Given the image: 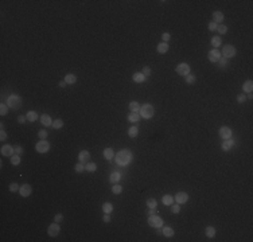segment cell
I'll return each instance as SVG.
<instances>
[{"label":"cell","mask_w":253,"mask_h":242,"mask_svg":"<svg viewBox=\"0 0 253 242\" xmlns=\"http://www.w3.org/2000/svg\"><path fill=\"white\" fill-rule=\"evenodd\" d=\"M133 156H132V152L129 149H121L116 153V163L121 167H126V165L131 164Z\"/></svg>","instance_id":"6da1fadb"},{"label":"cell","mask_w":253,"mask_h":242,"mask_svg":"<svg viewBox=\"0 0 253 242\" xmlns=\"http://www.w3.org/2000/svg\"><path fill=\"white\" fill-rule=\"evenodd\" d=\"M143 119H152L154 117V106L151 104H144L140 106V112H139Z\"/></svg>","instance_id":"7a4b0ae2"},{"label":"cell","mask_w":253,"mask_h":242,"mask_svg":"<svg viewBox=\"0 0 253 242\" xmlns=\"http://www.w3.org/2000/svg\"><path fill=\"white\" fill-rule=\"evenodd\" d=\"M6 104H7L8 108H11V109H19L22 106V98L16 94H11L7 98V102H6Z\"/></svg>","instance_id":"3957f363"},{"label":"cell","mask_w":253,"mask_h":242,"mask_svg":"<svg viewBox=\"0 0 253 242\" xmlns=\"http://www.w3.org/2000/svg\"><path fill=\"white\" fill-rule=\"evenodd\" d=\"M236 54H237V50H236L234 46L226 45V46H224V50H222L221 55L224 56V58H226V59H230V58L236 56Z\"/></svg>","instance_id":"277c9868"},{"label":"cell","mask_w":253,"mask_h":242,"mask_svg":"<svg viewBox=\"0 0 253 242\" xmlns=\"http://www.w3.org/2000/svg\"><path fill=\"white\" fill-rule=\"evenodd\" d=\"M148 225L151 226V227H162L163 226V219L160 217H159L158 214H154V215H148Z\"/></svg>","instance_id":"5b68a950"},{"label":"cell","mask_w":253,"mask_h":242,"mask_svg":"<svg viewBox=\"0 0 253 242\" xmlns=\"http://www.w3.org/2000/svg\"><path fill=\"white\" fill-rule=\"evenodd\" d=\"M35 149H36V152H39V153H46V152H49L50 151L49 141L39 140V143H36V145H35Z\"/></svg>","instance_id":"8992f818"},{"label":"cell","mask_w":253,"mask_h":242,"mask_svg":"<svg viewBox=\"0 0 253 242\" xmlns=\"http://www.w3.org/2000/svg\"><path fill=\"white\" fill-rule=\"evenodd\" d=\"M221 51L218 49H213V50H210L208 53V58H209V61L210 62H213V63H217L218 61H219V58H221Z\"/></svg>","instance_id":"52a82bcc"},{"label":"cell","mask_w":253,"mask_h":242,"mask_svg":"<svg viewBox=\"0 0 253 242\" xmlns=\"http://www.w3.org/2000/svg\"><path fill=\"white\" fill-rule=\"evenodd\" d=\"M218 133H219V136H221L224 140H226V139H232L233 130L230 129L229 126H221V128H219V130H218Z\"/></svg>","instance_id":"ba28073f"},{"label":"cell","mask_w":253,"mask_h":242,"mask_svg":"<svg viewBox=\"0 0 253 242\" xmlns=\"http://www.w3.org/2000/svg\"><path fill=\"white\" fill-rule=\"evenodd\" d=\"M175 70H176V73L179 74V75L186 77L187 74H190V66L187 65V63H179V65L175 67Z\"/></svg>","instance_id":"9c48e42d"},{"label":"cell","mask_w":253,"mask_h":242,"mask_svg":"<svg viewBox=\"0 0 253 242\" xmlns=\"http://www.w3.org/2000/svg\"><path fill=\"white\" fill-rule=\"evenodd\" d=\"M61 229H59V225L57 223V222H54V223H51L47 227V234L50 235V237H57V235L59 234Z\"/></svg>","instance_id":"30bf717a"},{"label":"cell","mask_w":253,"mask_h":242,"mask_svg":"<svg viewBox=\"0 0 253 242\" xmlns=\"http://www.w3.org/2000/svg\"><path fill=\"white\" fill-rule=\"evenodd\" d=\"M19 194H20L23 198H27L32 194V187L30 184H23L20 186V190H19Z\"/></svg>","instance_id":"8fae6325"},{"label":"cell","mask_w":253,"mask_h":242,"mask_svg":"<svg viewBox=\"0 0 253 242\" xmlns=\"http://www.w3.org/2000/svg\"><path fill=\"white\" fill-rule=\"evenodd\" d=\"M0 152H1V155L3 156H12V155H15V148L12 147V145H8V144H6V145H3L1 147V149H0Z\"/></svg>","instance_id":"7c38bea8"},{"label":"cell","mask_w":253,"mask_h":242,"mask_svg":"<svg viewBox=\"0 0 253 242\" xmlns=\"http://www.w3.org/2000/svg\"><path fill=\"white\" fill-rule=\"evenodd\" d=\"M175 200L178 204H183L189 200V195H187L186 192H183V191H179V192L175 195Z\"/></svg>","instance_id":"4fadbf2b"},{"label":"cell","mask_w":253,"mask_h":242,"mask_svg":"<svg viewBox=\"0 0 253 242\" xmlns=\"http://www.w3.org/2000/svg\"><path fill=\"white\" fill-rule=\"evenodd\" d=\"M78 160H80V163H82V164H86V163L90 160V153H89L88 151H81L78 153Z\"/></svg>","instance_id":"5bb4252c"},{"label":"cell","mask_w":253,"mask_h":242,"mask_svg":"<svg viewBox=\"0 0 253 242\" xmlns=\"http://www.w3.org/2000/svg\"><path fill=\"white\" fill-rule=\"evenodd\" d=\"M233 147H234V141H233L232 139H226V140H224V143L221 144V148L225 152H229Z\"/></svg>","instance_id":"9a60e30c"},{"label":"cell","mask_w":253,"mask_h":242,"mask_svg":"<svg viewBox=\"0 0 253 242\" xmlns=\"http://www.w3.org/2000/svg\"><path fill=\"white\" fill-rule=\"evenodd\" d=\"M213 22L217 23V24L224 22V14H222L221 11H214V12H213Z\"/></svg>","instance_id":"2e32d148"},{"label":"cell","mask_w":253,"mask_h":242,"mask_svg":"<svg viewBox=\"0 0 253 242\" xmlns=\"http://www.w3.org/2000/svg\"><path fill=\"white\" fill-rule=\"evenodd\" d=\"M41 123L43 124V125L45 126H51L53 125V120H51V117L49 116V114H42V116H41Z\"/></svg>","instance_id":"e0dca14e"},{"label":"cell","mask_w":253,"mask_h":242,"mask_svg":"<svg viewBox=\"0 0 253 242\" xmlns=\"http://www.w3.org/2000/svg\"><path fill=\"white\" fill-rule=\"evenodd\" d=\"M156 50H158V53H159V54H166L167 51H168V45H167L166 42L159 43L158 47H156Z\"/></svg>","instance_id":"ac0fdd59"},{"label":"cell","mask_w":253,"mask_h":242,"mask_svg":"<svg viewBox=\"0 0 253 242\" xmlns=\"http://www.w3.org/2000/svg\"><path fill=\"white\" fill-rule=\"evenodd\" d=\"M162 233H163V235L164 237H167V238H171V237H174V229L172 227H170V226H166V227H163V230H162Z\"/></svg>","instance_id":"d6986e66"},{"label":"cell","mask_w":253,"mask_h":242,"mask_svg":"<svg viewBox=\"0 0 253 242\" xmlns=\"http://www.w3.org/2000/svg\"><path fill=\"white\" fill-rule=\"evenodd\" d=\"M65 82H66L67 85H73V84H75L77 82V77L74 75V74H66L65 75Z\"/></svg>","instance_id":"ffe728a7"},{"label":"cell","mask_w":253,"mask_h":242,"mask_svg":"<svg viewBox=\"0 0 253 242\" xmlns=\"http://www.w3.org/2000/svg\"><path fill=\"white\" fill-rule=\"evenodd\" d=\"M104 158H105L106 160H112V159L115 158V151H113L112 148H105V149H104Z\"/></svg>","instance_id":"44dd1931"},{"label":"cell","mask_w":253,"mask_h":242,"mask_svg":"<svg viewBox=\"0 0 253 242\" xmlns=\"http://www.w3.org/2000/svg\"><path fill=\"white\" fill-rule=\"evenodd\" d=\"M243 90L245 91V93H250V91L253 90V81H245L243 85Z\"/></svg>","instance_id":"7402d4cb"},{"label":"cell","mask_w":253,"mask_h":242,"mask_svg":"<svg viewBox=\"0 0 253 242\" xmlns=\"http://www.w3.org/2000/svg\"><path fill=\"white\" fill-rule=\"evenodd\" d=\"M132 80H133L135 82H137V84H141V82H144L147 78L143 75V73H135L133 75H132Z\"/></svg>","instance_id":"603a6c76"},{"label":"cell","mask_w":253,"mask_h":242,"mask_svg":"<svg viewBox=\"0 0 253 242\" xmlns=\"http://www.w3.org/2000/svg\"><path fill=\"white\" fill-rule=\"evenodd\" d=\"M120 178H121L120 172H112V174H110V176H109V182L113 183V184H116V183H119Z\"/></svg>","instance_id":"cb8c5ba5"},{"label":"cell","mask_w":253,"mask_h":242,"mask_svg":"<svg viewBox=\"0 0 253 242\" xmlns=\"http://www.w3.org/2000/svg\"><path fill=\"white\" fill-rule=\"evenodd\" d=\"M128 120H129V123L136 124V123H139V120H140V114H139V113L131 112L129 116H128Z\"/></svg>","instance_id":"d4e9b609"},{"label":"cell","mask_w":253,"mask_h":242,"mask_svg":"<svg viewBox=\"0 0 253 242\" xmlns=\"http://www.w3.org/2000/svg\"><path fill=\"white\" fill-rule=\"evenodd\" d=\"M129 110L131 112H133V113H139L140 112V104L136 101H132L129 104Z\"/></svg>","instance_id":"484cf974"},{"label":"cell","mask_w":253,"mask_h":242,"mask_svg":"<svg viewBox=\"0 0 253 242\" xmlns=\"http://www.w3.org/2000/svg\"><path fill=\"white\" fill-rule=\"evenodd\" d=\"M26 117H27V121H30V123H34V121H36V120H38V113L34 112V110H31V112H28L27 114H26Z\"/></svg>","instance_id":"4316f807"},{"label":"cell","mask_w":253,"mask_h":242,"mask_svg":"<svg viewBox=\"0 0 253 242\" xmlns=\"http://www.w3.org/2000/svg\"><path fill=\"white\" fill-rule=\"evenodd\" d=\"M205 233H206V237H209V238H214L215 237V227H213V226H208V227L205 229Z\"/></svg>","instance_id":"83f0119b"},{"label":"cell","mask_w":253,"mask_h":242,"mask_svg":"<svg viewBox=\"0 0 253 242\" xmlns=\"http://www.w3.org/2000/svg\"><path fill=\"white\" fill-rule=\"evenodd\" d=\"M96 169H97V164H96V163L88 161V163L85 164V171H88V172H94Z\"/></svg>","instance_id":"f1b7e54d"},{"label":"cell","mask_w":253,"mask_h":242,"mask_svg":"<svg viewBox=\"0 0 253 242\" xmlns=\"http://www.w3.org/2000/svg\"><path fill=\"white\" fill-rule=\"evenodd\" d=\"M102 211L106 213V214H110V213L113 211V204L109 203V202H105V203L102 204Z\"/></svg>","instance_id":"f546056e"},{"label":"cell","mask_w":253,"mask_h":242,"mask_svg":"<svg viewBox=\"0 0 253 242\" xmlns=\"http://www.w3.org/2000/svg\"><path fill=\"white\" fill-rule=\"evenodd\" d=\"M137 135H139V128H137V126L133 125L128 129V136L129 137H137Z\"/></svg>","instance_id":"4dcf8cb0"},{"label":"cell","mask_w":253,"mask_h":242,"mask_svg":"<svg viewBox=\"0 0 253 242\" xmlns=\"http://www.w3.org/2000/svg\"><path fill=\"white\" fill-rule=\"evenodd\" d=\"M162 202H163V204H166V206H171V204L174 203V198H172L171 195H164V197L162 198Z\"/></svg>","instance_id":"1f68e13d"},{"label":"cell","mask_w":253,"mask_h":242,"mask_svg":"<svg viewBox=\"0 0 253 242\" xmlns=\"http://www.w3.org/2000/svg\"><path fill=\"white\" fill-rule=\"evenodd\" d=\"M221 45H222V39H221V36H214V38H211V46H214V49L219 47Z\"/></svg>","instance_id":"d6a6232c"},{"label":"cell","mask_w":253,"mask_h":242,"mask_svg":"<svg viewBox=\"0 0 253 242\" xmlns=\"http://www.w3.org/2000/svg\"><path fill=\"white\" fill-rule=\"evenodd\" d=\"M112 192L115 194V195H119V194L123 192V187L120 186L119 183H116V184H113V186H112Z\"/></svg>","instance_id":"836d02e7"},{"label":"cell","mask_w":253,"mask_h":242,"mask_svg":"<svg viewBox=\"0 0 253 242\" xmlns=\"http://www.w3.org/2000/svg\"><path fill=\"white\" fill-rule=\"evenodd\" d=\"M20 156H19V155H12V156H11V164H14V165H19L20 164Z\"/></svg>","instance_id":"e575fe53"},{"label":"cell","mask_w":253,"mask_h":242,"mask_svg":"<svg viewBox=\"0 0 253 242\" xmlns=\"http://www.w3.org/2000/svg\"><path fill=\"white\" fill-rule=\"evenodd\" d=\"M145 204H147L148 209H156V206H158V202H156V199H148L147 202H145Z\"/></svg>","instance_id":"d590c367"},{"label":"cell","mask_w":253,"mask_h":242,"mask_svg":"<svg viewBox=\"0 0 253 242\" xmlns=\"http://www.w3.org/2000/svg\"><path fill=\"white\" fill-rule=\"evenodd\" d=\"M217 31H218V34H219V35H225L226 32H228V27H226L225 24H218Z\"/></svg>","instance_id":"8d00e7d4"},{"label":"cell","mask_w":253,"mask_h":242,"mask_svg":"<svg viewBox=\"0 0 253 242\" xmlns=\"http://www.w3.org/2000/svg\"><path fill=\"white\" fill-rule=\"evenodd\" d=\"M51 126H53L54 129H61V128L63 126V121H62V120H59V119H58V120H54V121H53V125H51Z\"/></svg>","instance_id":"74e56055"},{"label":"cell","mask_w":253,"mask_h":242,"mask_svg":"<svg viewBox=\"0 0 253 242\" xmlns=\"http://www.w3.org/2000/svg\"><path fill=\"white\" fill-rule=\"evenodd\" d=\"M218 66L221 67V69H225L226 66H228V59H226V58H224V56H221V58H219V61H218Z\"/></svg>","instance_id":"f35d334b"},{"label":"cell","mask_w":253,"mask_h":242,"mask_svg":"<svg viewBox=\"0 0 253 242\" xmlns=\"http://www.w3.org/2000/svg\"><path fill=\"white\" fill-rule=\"evenodd\" d=\"M7 113H8V105L3 102V104L0 105V114H1V116H6Z\"/></svg>","instance_id":"ab89813d"},{"label":"cell","mask_w":253,"mask_h":242,"mask_svg":"<svg viewBox=\"0 0 253 242\" xmlns=\"http://www.w3.org/2000/svg\"><path fill=\"white\" fill-rule=\"evenodd\" d=\"M8 188H10V191L11 192H16V191H19V190H20V187H19V184L18 183H11L10 186H8Z\"/></svg>","instance_id":"60d3db41"},{"label":"cell","mask_w":253,"mask_h":242,"mask_svg":"<svg viewBox=\"0 0 253 242\" xmlns=\"http://www.w3.org/2000/svg\"><path fill=\"white\" fill-rule=\"evenodd\" d=\"M84 169H85V164H82V163H78V164H75V167H74V171L77 172V174L84 172Z\"/></svg>","instance_id":"b9f144b4"},{"label":"cell","mask_w":253,"mask_h":242,"mask_svg":"<svg viewBox=\"0 0 253 242\" xmlns=\"http://www.w3.org/2000/svg\"><path fill=\"white\" fill-rule=\"evenodd\" d=\"M195 81H197V78H195V75H194V74H187L186 75V82L187 84H194V82H195Z\"/></svg>","instance_id":"7bdbcfd3"},{"label":"cell","mask_w":253,"mask_h":242,"mask_svg":"<svg viewBox=\"0 0 253 242\" xmlns=\"http://www.w3.org/2000/svg\"><path fill=\"white\" fill-rule=\"evenodd\" d=\"M38 136H39V139H41V140H46V139H47V136H49V133H47L45 129H42V130H39V132H38Z\"/></svg>","instance_id":"ee69618b"},{"label":"cell","mask_w":253,"mask_h":242,"mask_svg":"<svg viewBox=\"0 0 253 242\" xmlns=\"http://www.w3.org/2000/svg\"><path fill=\"white\" fill-rule=\"evenodd\" d=\"M141 73H143V75H144L145 78H148L150 75H151V69H150L148 66H145V67H143V71H141Z\"/></svg>","instance_id":"f6af8a7d"},{"label":"cell","mask_w":253,"mask_h":242,"mask_svg":"<svg viewBox=\"0 0 253 242\" xmlns=\"http://www.w3.org/2000/svg\"><path fill=\"white\" fill-rule=\"evenodd\" d=\"M171 211L172 213H174V214H178V213H179L180 211V204H171Z\"/></svg>","instance_id":"bcb514c9"},{"label":"cell","mask_w":253,"mask_h":242,"mask_svg":"<svg viewBox=\"0 0 253 242\" xmlns=\"http://www.w3.org/2000/svg\"><path fill=\"white\" fill-rule=\"evenodd\" d=\"M14 148H15V153L19 155V156H22V155H23V152H24L23 147H20V145H16V147H14Z\"/></svg>","instance_id":"7dc6e473"},{"label":"cell","mask_w":253,"mask_h":242,"mask_svg":"<svg viewBox=\"0 0 253 242\" xmlns=\"http://www.w3.org/2000/svg\"><path fill=\"white\" fill-rule=\"evenodd\" d=\"M246 100H248V98H246L245 94H238V96H237V101H238L240 104H244Z\"/></svg>","instance_id":"c3c4849f"},{"label":"cell","mask_w":253,"mask_h":242,"mask_svg":"<svg viewBox=\"0 0 253 242\" xmlns=\"http://www.w3.org/2000/svg\"><path fill=\"white\" fill-rule=\"evenodd\" d=\"M62 221H63V215L62 214H55V217H54V222H57V223H61Z\"/></svg>","instance_id":"681fc988"},{"label":"cell","mask_w":253,"mask_h":242,"mask_svg":"<svg viewBox=\"0 0 253 242\" xmlns=\"http://www.w3.org/2000/svg\"><path fill=\"white\" fill-rule=\"evenodd\" d=\"M162 39H163V42H168L170 39H171V35H170V32H164V34H163L162 35Z\"/></svg>","instance_id":"f907efd6"},{"label":"cell","mask_w":253,"mask_h":242,"mask_svg":"<svg viewBox=\"0 0 253 242\" xmlns=\"http://www.w3.org/2000/svg\"><path fill=\"white\" fill-rule=\"evenodd\" d=\"M217 27H218V24L214 23V22H210V23H209V30H210V31H215Z\"/></svg>","instance_id":"816d5d0a"},{"label":"cell","mask_w":253,"mask_h":242,"mask_svg":"<svg viewBox=\"0 0 253 242\" xmlns=\"http://www.w3.org/2000/svg\"><path fill=\"white\" fill-rule=\"evenodd\" d=\"M26 120H27V117L23 116V114H20V116L18 117V123H19V124H24V123H26Z\"/></svg>","instance_id":"f5cc1de1"},{"label":"cell","mask_w":253,"mask_h":242,"mask_svg":"<svg viewBox=\"0 0 253 242\" xmlns=\"http://www.w3.org/2000/svg\"><path fill=\"white\" fill-rule=\"evenodd\" d=\"M102 221L105 222V223H108V222H110V215L106 214V213H104V217H102Z\"/></svg>","instance_id":"db71d44e"},{"label":"cell","mask_w":253,"mask_h":242,"mask_svg":"<svg viewBox=\"0 0 253 242\" xmlns=\"http://www.w3.org/2000/svg\"><path fill=\"white\" fill-rule=\"evenodd\" d=\"M6 139H7V133H6L4 130H1V135H0V140H1V141H4V140H6Z\"/></svg>","instance_id":"11a10c76"},{"label":"cell","mask_w":253,"mask_h":242,"mask_svg":"<svg viewBox=\"0 0 253 242\" xmlns=\"http://www.w3.org/2000/svg\"><path fill=\"white\" fill-rule=\"evenodd\" d=\"M156 214V209H150V211H148V215H154Z\"/></svg>","instance_id":"9f6ffc18"},{"label":"cell","mask_w":253,"mask_h":242,"mask_svg":"<svg viewBox=\"0 0 253 242\" xmlns=\"http://www.w3.org/2000/svg\"><path fill=\"white\" fill-rule=\"evenodd\" d=\"M66 85H67V84L65 82V81H61V82H59V88H62V89L66 88Z\"/></svg>","instance_id":"6f0895ef"},{"label":"cell","mask_w":253,"mask_h":242,"mask_svg":"<svg viewBox=\"0 0 253 242\" xmlns=\"http://www.w3.org/2000/svg\"><path fill=\"white\" fill-rule=\"evenodd\" d=\"M246 98H249V100H252V98H253V94H252V91H250V93H248V96H246Z\"/></svg>","instance_id":"680465c9"}]
</instances>
